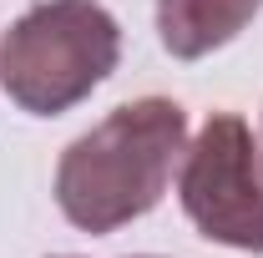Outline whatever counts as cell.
Wrapping results in <instances>:
<instances>
[{"label": "cell", "mask_w": 263, "mask_h": 258, "mask_svg": "<svg viewBox=\"0 0 263 258\" xmlns=\"http://www.w3.org/2000/svg\"><path fill=\"white\" fill-rule=\"evenodd\" d=\"M177 197L202 238L263 253V142L243 117L213 112L202 122L193 147L182 152Z\"/></svg>", "instance_id": "3957f363"}, {"label": "cell", "mask_w": 263, "mask_h": 258, "mask_svg": "<svg viewBox=\"0 0 263 258\" xmlns=\"http://www.w3.org/2000/svg\"><path fill=\"white\" fill-rule=\"evenodd\" d=\"M122 31L101 0H41L0 41V86L31 117H61L117 71Z\"/></svg>", "instance_id": "7a4b0ae2"}, {"label": "cell", "mask_w": 263, "mask_h": 258, "mask_svg": "<svg viewBox=\"0 0 263 258\" xmlns=\"http://www.w3.org/2000/svg\"><path fill=\"white\" fill-rule=\"evenodd\" d=\"M263 0H157V35L177 61H197L228 46L258 15Z\"/></svg>", "instance_id": "277c9868"}, {"label": "cell", "mask_w": 263, "mask_h": 258, "mask_svg": "<svg viewBox=\"0 0 263 258\" xmlns=\"http://www.w3.org/2000/svg\"><path fill=\"white\" fill-rule=\"evenodd\" d=\"M66 258H71V253H66Z\"/></svg>", "instance_id": "5b68a950"}, {"label": "cell", "mask_w": 263, "mask_h": 258, "mask_svg": "<svg viewBox=\"0 0 263 258\" xmlns=\"http://www.w3.org/2000/svg\"><path fill=\"white\" fill-rule=\"evenodd\" d=\"M187 152V117L167 97L122 101L76 137L56 167V202L81 233H117L162 202L172 167Z\"/></svg>", "instance_id": "6da1fadb"}]
</instances>
